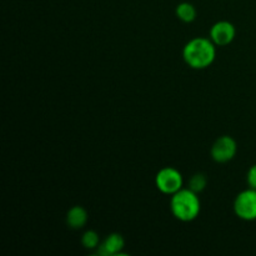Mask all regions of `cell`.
<instances>
[{
  "label": "cell",
  "mask_w": 256,
  "mask_h": 256,
  "mask_svg": "<svg viewBox=\"0 0 256 256\" xmlns=\"http://www.w3.org/2000/svg\"><path fill=\"white\" fill-rule=\"evenodd\" d=\"M185 62L192 69H206L214 62L216 56V49L212 39L195 38L192 39L182 50Z\"/></svg>",
  "instance_id": "6da1fadb"
},
{
  "label": "cell",
  "mask_w": 256,
  "mask_h": 256,
  "mask_svg": "<svg viewBox=\"0 0 256 256\" xmlns=\"http://www.w3.org/2000/svg\"><path fill=\"white\" fill-rule=\"evenodd\" d=\"M170 208L176 219L192 222L196 219L200 212V200L192 190L182 189L172 195Z\"/></svg>",
  "instance_id": "7a4b0ae2"
},
{
  "label": "cell",
  "mask_w": 256,
  "mask_h": 256,
  "mask_svg": "<svg viewBox=\"0 0 256 256\" xmlns=\"http://www.w3.org/2000/svg\"><path fill=\"white\" fill-rule=\"evenodd\" d=\"M155 184L164 194L174 195L182 189V175L174 168H164L156 174Z\"/></svg>",
  "instance_id": "3957f363"
},
{
  "label": "cell",
  "mask_w": 256,
  "mask_h": 256,
  "mask_svg": "<svg viewBox=\"0 0 256 256\" xmlns=\"http://www.w3.org/2000/svg\"><path fill=\"white\" fill-rule=\"evenodd\" d=\"M235 214L242 220H256V189L244 190L236 196L234 202Z\"/></svg>",
  "instance_id": "277c9868"
},
{
  "label": "cell",
  "mask_w": 256,
  "mask_h": 256,
  "mask_svg": "<svg viewBox=\"0 0 256 256\" xmlns=\"http://www.w3.org/2000/svg\"><path fill=\"white\" fill-rule=\"evenodd\" d=\"M236 154V142L232 136L219 138L212 146V156L216 162H226Z\"/></svg>",
  "instance_id": "5b68a950"
},
{
  "label": "cell",
  "mask_w": 256,
  "mask_h": 256,
  "mask_svg": "<svg viewBox=\"0 0 256 256\" xmlns=\"http://www.w3.org/2000/svg\"><path fill=\"white\" fill-rule=\"evenodd\" d=\"M236 30L235 26L230 22H218L210 29V39L212 40L218 46H225L229 45L234 40Z\"/></svg>",
  "instance_id": "8992f818"
},
{
  "label": "cell",
  "mask_w": 256,
  "mask_h": 256,
  "mask_svg": "<svg viewBox=\"0 0 256 256\" xmlns=\"http://www.w3.org/2000/svg\"><path fill=\"white\" fill-rule=\"evenodd\" d=\"M124 239L120 234H110L106 239L104 240L102 245H100L99 250H98V254L100 255H115L119 254L120 252L124 248Z\"/></svg>",
  "instance_id": "52a82bcc"
},
{
  "label": "cell",
  "mask_w": 256,
  "mask_h": 256,
  "mask_svg": "<svg viewBox=\"0 0 256 256\" xmlns=\"http://www.w3.org/2000/svg\"><path fill=\"white\" fill-rule=\"evenodd\" d=\"M88 222V212L82 206H74L68 212L66 224L70 229H82Z\"/></svg>",
  "instance_id": "ba28073f"
},
{
  "label": "cell",
  "mask_w": 256,
  "mask_h": 256,
  "mask_svg": "<svg viewBox=\"0 0 256 256\" xmlns=\"http://www.w3.org/2000/svg\"><path fill=\"white\" fill-rule=\"evenodd\" d=\"M176 16L184 22H194L196 18V9L190 2H182L176 6Z\"/></svg>",
  "instance_id": "9c48e42d"
},
{
  "label": "cell",
  "mask_w": 256,
  "mask_h": 256,
  "mask_svg": "<svg viewBox=\"0 0 256 256\" xmlns=\"http://www.w3.org/2000/svg\"><path fill=\"white\" fill-rule=\"evenodd\" d=\"M99 235L94 230H88L86 232H84L82 238V246L86 248V249H95V248L99 246Z\"/></svg>",
  "instance_id": "30bf717a"
},
{
  "label": "cell",
  "mask_w": 256,
  "mask_h": 256,
  "mask_svg": "<svg viewBox=\"0 0 256 256\" xmlns=\"http://www.w3.org/2000/svg\"><path fill=\"white\" fill-rule=\"evenodd\" d=\"M208 184L206 176L204 174H195L189 182V189L194 192H200L205 189Z\"/></svg>",
  "instance_id": "8fae6325"
},
{
  "label": "cell",
  "mask_w": 256,
  "mask_h": 256,
  "mask_svg": "<svg viewBox=\"0 0 256 256\" xmlns=\"http://www.w3.org/2000/svg\"><path fill=\"white\" fill-rule=\"evenodd\" d=\"M248 184L252 189H256V164L252 165L248 172Z\"/></svg>",
  "instance_id": "7c38bea8"
}]
</instances>
